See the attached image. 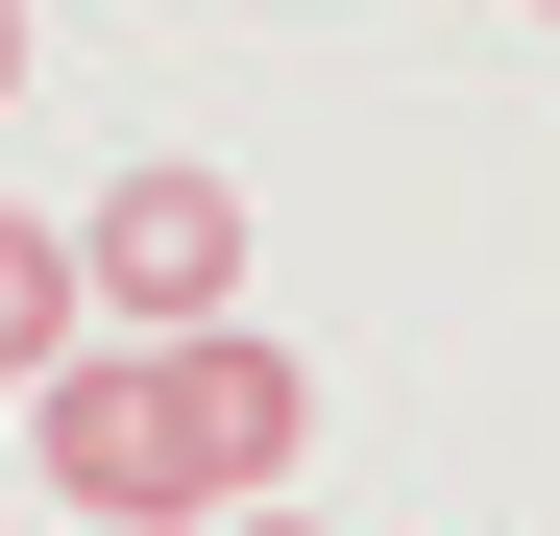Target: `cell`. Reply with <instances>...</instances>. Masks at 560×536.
Returning a JSON list of instances; mask_svg holds the SVG:
<instances>
[{"instance_id": "cell-1", "label": "cell", "mask_w": 560, "mask_h": 536, "mask_svg": "<svg viewBox=\"0 0 560 536\" xmlns=\"http://www.w3.org/2000/svg\"><path fill=\"white\" fill-rule=\"evenodd\" d=\"M25 439H49V488L98 512V536H220V512H268L293 488V439H317V391H293V341H73V366L25 391Z\"/></svg>"}, {"instance_id": "cell-2", "label": "cell", "mask_w": 560, "mask_h": 536, "mask_svg": "<svg viewBox=\"0 0 560 536\" xmlns=\"http://www.w3.org/2000/svg\"><path fill=\"white\" fill-rule=\"evenodd\" d=\"M73 293H98V341H220V317H244V196L147 147L122 196L73 220Z\"/></svg>"}, {"instance_id": "cell-3", "label": "cell", "mask_w": 560, "mask_h": 536, "mask_svg": "<svg viewBox=\"0 0 560 536\" xmlns=\"http://www.w3.org/2000/svg\"><path fill=\"white\" fill-rule=\"evenodd\" d=\"M73 341H98V293H73V220H0V391H49Z\"/></svg>"}, {"instance_id": "cell-4", "label": "cell", "mask_w": 560, "mask_h": 536, "mask_svg": "<svg viewBox=\"0 0 560 536\" xmlns=\"http://www.w3.org/2000/svg\"><path fill=\"white\" fill-rule=\"evenodd\" d=\"M0 98H25V0H0Z\"/></svg>"}, {"instance_id": "cell-5", "label": "cell", "mask_w": 560, "mask_h": 536, "mask_svg": "<svg viewBox=\"0 0 560 536\" xmlns=\"http://www.w3.org/2000/svg\"><path fill=\"white\" fill-rule=\"evenodd\" d=\"M220 536H293V512H220Z\"/></svg>"}, {"instance_id": "cell-6", "label": "cell", "mask_w": 560, "mask_h": 536, "mask_svg": "<svg viewBox=\"0 0 560 536\" xmlns=\"http://www.w3.org/2000/svg\"><path fill=\"white\" fill-rule=\"evenodd\" d=\"M73 536H98V512H73Z\"/></svg>"}]
</instances>
